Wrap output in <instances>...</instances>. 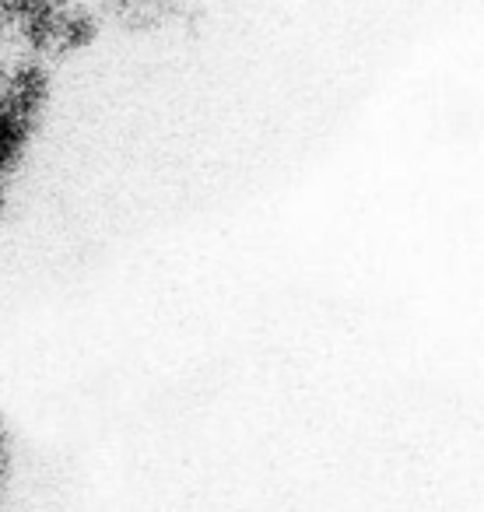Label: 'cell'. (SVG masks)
<instances>
[{"label":"cell","mask_w":484,"mask_h":512,"mask_svg":"<svg viewBox=\"0 0 484 512\" xmlns=\"http://www.w3.org/2000/svg\"><path fill=\"white\" fill-rule=\"evenodd\" d=\"M4 467H8V446H4V428H0V484H4Z\"/></svg>","instance_id":"6da1fadb"}]
</instances>
